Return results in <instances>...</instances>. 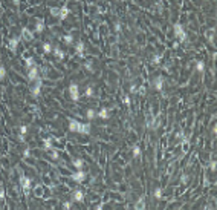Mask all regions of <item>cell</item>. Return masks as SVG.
Returning a JSON list of instances; mask_svg holds the SVG:
<instances>
[{"mask_svg":"<svg viewBox=\"0 0 217 210\" xmlns=\"http://www.w3.org/2000/svg\"><path fill=\"white\" fill-rule=\"evenodd\" d=\"M20 186H21V189H23L25 196H28L31 187H32L31 186V178H28V176H25V175H20Z\"/></svg>","mask_w":217,"mask_h":210,"instance_id":"obj_1","label":"cell"},{"mask_svg":"<svg viewBox=\"0 0 217 210\" xmlns=\"http://www.w3.org/2000/svg\"><path fill=\"white\" fill-rule=\"evenodd\" d=\"M174 35L177 37V40L181 41V43H183V41L187 40V32L183 31V26L181 23H176L174 25Z\"/></svg>","mask_w":217,"mask_h":210,"instance_id":"obj_2","label":"cell"},{"mask_svg":"<svg viewBox=\"0 0 217 210\" xmlns=\"http://www.w3.org/2000/svg\"><path fill=\"white\" fill-rule=\"evenodd\" d=\"M69 95H70V100H73V101L80 100V86L77 83L69 84Z\"/></svg>","mask_w":217,"mask_h":210,"instance_id":"obj_3","label":"cell"},{"mask_svg":"<svg viewBox=\"0 0 217 210\" xmlns=\"http://www.w3.org/2000/svg\"><path fill=\"white\" fill-rule=\"evenodd\" d=\"M41 84H43V80L38 77L37 80H34V84H32V88H31V94H32V97L34 98H37V97L40 95V92H41Z\"/></svg>","mask_w":217,"mask_h":210,"instance_id":"obj_4","label":"cell"},{"mask_svg":"<svg viewBox=\"0 0 217 210\" xmlns=\"http://www.w3.org/2000/svg\"><path fill=\"white\" fill-rule=\"evenodd\" d=\"M20 40H21V37H12V39H9V41H8V49L12 52V54L17 51V46H19Z\"/></svg>","mask_w":217,"mask_h":210,"instance_id":"obj_5","label":"cell"},{"mask_svg":"<svg viewBox=\"0 0 217 210\" xmlns=\"http://www.w3.org/2000/svg\"><path fill=\"white\" fill-rule=\"evenodd\" d=\"M20 37H21V40H25V41H32L34 40V34L28 29V28H23L20 32Z\"/></svg>","mask_w":217,"mask_h":210,"instance_id":"obj_6","label":"cell"},{"mask_svg":"<svg viewBox=\"0 0 217 210\" xmlns=\"http://www.w3.org/2000/svg\"><path fill=\"white\" fill-rule=\"evenodd\" d=\"M38 77H40V75H38V68H37V64L28 69V80L34 82V80H37Z\"/></svg>","mask_w":217,"mask_h":210,"instance_id":"obj_7","label":"cell"},{"mask_svg":"<svg viewBox=\"0 0 217 210\" xmlns=\"http://www.w3.org/2000/svg\"><path fill=\"white\" fill-rule=\"evenodd\" d=\"M67 121H69V131H70V132H77V133H78V129H80L81 121L75 120V118H69Z\"/></svg>","mask_w":217,"mask_h":210,"instance_id":"obj_8","label":"cell"},{"mask_svg":"<svg viewBox=\"0 0 217 210\" xmlns=\"http://www.w3.org/2000/svg\"><path fill=\"white\" fill-rule=\"evenodd\" d=\"M153 88L156 90H162V88H164V77L162 75H158V77L153 78Z\"/></svg>","mask_w":217,"mask_h":210,"instance_id":"obj_9","label":"cell"},{"mask_svg":"<svg viewBox=\"0 0 217 210\" xmlns=\"http://www.w3.org/2000/svg\"><path fill=\"white\" fill-rule=\"evenodd\" d=\"M72 201H73V202H83V201H84V192L80 190V189H77V190L72 193Z\"/></svg>","mask_w":217,"mask_h":210,"instance_id":"obj_10","label":"cell"},{"mask_svg":"<svg viewBox=\"0 0 217 210\" xmlns=\"http://www.w3.org/2000/svg\"><path fill=\"white\" fill-rule=\"evenodd\" d=\"M72 180L77 181V182H83V181L86 180V173L83 172V169H81V170H77L75 173H72Z\"/></svg>","mask_w":217,"mask_h":210,"instance_id":"obj_11","label":"cell"},{"mask_svg":"<svg viewBox=\"0 0 217 210\" xmlns=\"http://www.w3.org/2000/svg\"><path fill=\"white\" fill-rule=\"evenodd\" d=\"M96 117L102 118V120H107V118H110V111L107 107H101L100 111H96Z\"/></svg>","mask_w":217,"mask_h":210,"instance_id":"obj_12","label":"cell"},{"mask_svg":"<svg viewBox=\"0 0 217 210\" xmlns=\"http://www.w3.org/2000/svg\"><path fill=\"white\" fill-rule=\"evenodd\" d=\"M43 31H45V19L38 17L37 21H35V32L37 34H41Z\"/></svg>","mask_w":217,"mask_h":210,"instance_id":"obj_13","label":"cell"},{"mask_svg":"<svg viewBox=\"0 0 217 210\" xmlns=\"http://www.w3.org/2000/svg\"><path fill=\"white\" fill-rule=\"evenodd\" d=\"M52 54L55 55V58H58V60H63L64 55H66V54H64V51H63L60 46H54V48H52Z\"/></svg>","mask_w":217,"mask_h":210,"instance_id":"obj_14","label":"cell"},{"mask_svg":"<svg viewBox=\"0 0 217 210\" xmlns=\"http://www.w3.org/2000/svg\"><path fill=\"white\" fill-rule=\"evenodd\" d=\"M78 133H81V135H89L90 133V124L89 123H81L80 129H78Z\"/></svg>","mask_w":217,"mask_h":210,"instance_id":"obj_15","label":"cell"},{"mask_svg":"<svg viewBox=\"0 0 217 210\" xmlns=\"http://www.w3.org/2000/svg\"><path fill=\"white\" fill-rule=\"evenodd\" d=\"M75 52H77V55L83 57L84 55V41H77L75 43Z\"/></svg>","mask_w":217,"mask_h":210,"instance_id":"obj_16","label":"cell"},{"mask_svg":"<svg viewBox=\"0 0 217 210\" xmlns=\"http://www.w3.org/2000/svg\"><path fill=\"white\" fill-rule=\"evenodd\" d=\"M69 14H70L69 8H67V6H61V8H60V15H58V19L63 21V20H66V19L69 17Z\"/></svg>","mask_w":217,"mask_h":210,"instance_id":"obj_17","label":"cell"},{"mask_svg":"<svg viewBox=\"0 0 217 210\" xmlns=\"http://www.w3.org/2000/svg\"><path fill=\"white\" fill-rule=\"evenodd\" d=\"M205 37L211 41V43H214V37H216V29L214 28H211V29H207L205 31Z\"/></svg>","mask_w":217,"mask_h":210,"instance_id":"obj_18","label":"cell"},{"mask_svg":"<svg viewBox=\"0 0 217 210\" xmlns=\"http://www.w3.org/2000/svg\"><path fill=\"white\" fill-rule=\"evenodd\" d=\"M43 147H45V150H52L54 149V144H52V138H45L43 140Z\"/></svg>","mask_w":217,"mask_h":210,"instance_id":"obj_19","label":"cell"},{"mask_svg":"<svg viewBox=\"0 0 217 210\" xmlns=\"http://www.w3.org/2000/svg\"><path fill=\"white\" fill-rule=\"evenodd\" d=\"M86 118H87L89 121L95 120V118H96V111L95 109H87V111H86Z\"/></svg>","mask_w":217,"mask_h":210,"instance_id":"obj_20","label":"cell"},{"mask_svg":"<svg viewBox=\"0 0 217 210\" xmlns=\"http://www.w3.org/2000/svg\"><path fill=\"white\" fill-rule=\"evenodd\" d=\"M73 167L77 169V170H81L84 167V161L81 160V158H77V160H73Z\"/></svg>","mask_w":217,"mask_h":210,"instance_id":"obj_21","label":"cell"},{"mask_svg":"<svg viewBox=\"0 0 217 210\" xmlns=\"http://www.w3.org/2000/svg\"><path fill=\"white\" fill-rule=\"evenodd\" d=\"M25 66L26 68H32V66H35V60H34V57H26L25 58Z\"/></svg>","mask_w":217,"mask_h":210,"instance_id":"obj_22","label":"cell"},{"mask_svg":"<svg viewBox=\"0 0 217 210\" xmlns=\"http://www.w3.org/2000/svg\"><path fill=\"white\" fill-rule=\"evenodd\" d=\"M52 45H51V43L49 41H45V43H43V52H45V54H52Z\"/></svg>","mask_w":217,"mask_h":210,"instance_id":"obj_23","label":"cell"},{"mask_svg":"<svg viewBox=\"0 0 217 210\" xmlns=\"http://www.w3.org/2000/svg\"><path fill=\"white\" fill-rule=\"evenodd\" d=\"M63 41L66 43V45H73V35L72 34H66V35H63Z\"/></svg>","mask_w":217,"mask_h":210,"instance_id":"obj_24","label":"cell"},{"mask_svg":"<svg viewBox=\"0 0 217 210\" xmlns=\"http://www.w3.org/2000/svg\"><path fill=\"white\" fill-rule=\"evenodd\" d=\"M145 207V200L144 198H139V201L135 204V209H138V210H142Z\"/></svg>","mask_w":217,"mask_h":210,"instance_id":"obj_25","label":"cell"},{"mask_svg":"<svg viewBox=\"0 0 217 210\" xmlns=\"http://www.w3.org/2000/svg\"><path fill=\"white\" fill-rule=\"evenodd\" d=\"M196 71H197V72H203V71H205V63H203L202 60L196 61Z\"/></svg>","mask_w":217,"mask_h":210,"instance_id":"obj_26","label":"cell"},{"mask_svg":"<svg viewBox=\"0 0 217 210\" xmlns=\"http://www.w3.org/2000/svg\"><path fill=\"white\" fill-rule=\"evenodd\" d=\"M93 94H95L93 86H92V84H89L87 88H86V97H89V98H90V97H93Z\"/></svg>","mask_w":217,"mask_h":210,"instance_id":"obj_27","label":"cell"},{"mask_svg":"<svg viewBox=\"0 0 217 210\" xmlns=\"http://www.w3.org/2000/svg\"><path fill=\"white\" fill-rule=\"evenodd\" d=\"M132 153H133L135 158H139V157H141V147H139V146H133Z\"/></svg>","mask_w":217,"mask_h":210,"instance_id":"obj_28","label":"cell"},{"mask_svg":"<svg viewBox=\"0 0 217 210\" xmlns=\"http://www.w3.org/2000/svg\"><path fill=\"white\" fill-rule=\"evenodd\" d=\"M6 78V68L5 66H0V82L2 80H5Z\"/></svg>","mask_w":217,"mask_h":210,"instance_id":"obj_29","label":"cell"},{"mask_svg":"<svg viewBox=\"0 0 217 210\" xmlns=\"http://www.w3.org/2000/svg\"><path fill=\"white\" fill-rule=\"evenodd\" d=\"M49 157H51L52 160H58L60 155H58V152H57L55 149H52V150H49Z\"/></svg>","mask_w":217,"mask_h":210,"instance_id":"obj_30","label":"cell"},{"mask_svg":"<svg viewBox=\"0 0 217 210\" xmlns=\"http://www.w3.org/2000/svg\"><path fill=\"white\" fill-rule=\"evenodd\" d=\"M153 196L156 198V200H161V198H162V190L159 189V187H158V189H155V192H153Z\"/></svg>","mask_w":217,"mask_h":210,"instance_id":"obj_31","label":"cell"},{"mask_svg":"<svg viewBox=\"0 0 217 210\" xmlns=\"http://www.w3.org/2000/svg\"><path fill=\"white\" fill-rule=\"evenodd\" d=\"M72 206H73V201H72V200H70V201H66V202H63V209H66V210L72 209Z\"/></svg>","mask_w":217,"mask_h":210,"instance_id":"obj_32","label":"cell"},{"mask_svg":"<svg viewBox=\"0 0 217 210\" xmlns=\"http://www.w3.org/2000/svg\"><path fill=\"white\" fill-rule=\"evenodd\" d=\"M51 14L54 17H58L60 15V8H51Z\"/></svg>","mask_w":217,"mask_h":210,"instance_id":"obj_33","label":"cell"},{"mask_svg":"<svg viewBox=\"0 0 217 210\" xmlns=\"http://www.w3.org/2000/svg\"><path fill=\"white\" fill-rule=\"evenodd\" d=\"M34 193H35V196H41V195H43V189H41L40 186L35 187V189H34Z\"/></svg>","mask_w":217,"mask_h":210,"instance_id":"obj_34","label":"cell"},{"mask_svg":"<svg viewBox=\"0 0 217 210\" xmlns=\"http://www.w3.org/2000/svg\"><path fill=\"white\" fill-rule=\"evenodd\" d=\"M26 132H28V126H20V135H26Z\"/></svg>","mask_w":217,"mask_h":210,"instance_id":"obj_35","label":"cell"},{"mask_svg":"<svg viewBox=\"0 0 217 210\" xmlns=\"http://www.w3.org/2000/svg\"><path fill=\"white\" fill-rule=\"evenodd\" d=\"M161 58H162V55H155L153 57V64H159L161 63Z\"/></svg>","mask_w":217,"mask_h":210,"instance_id":"obj_36","label":"cell"},{"mask_svg":"<svg viewBox=\"0 0 217 210\" xmlns=\"http://www.w3.org/2000/svg\"><path fill=\"white\" fill-rule=\"evenodd\" d=\"M124 104H127V106H130V104H132V100H130V95H126V97H124Z\"/></svg>","mask_w":217,"mask_h":210,"instance_id":"obj_37","label":"cell"},{"mask_svg":"<svg viewBox=\"0 0 217 210\" xmlns=\"http://www.w3.org/2000/svg\"><path fill=\"white\" fill-rule=\"evenodd\" d=\"M84 66H86V69H87L89 72H93V66H92V63H90V61H87V63L84 64Z\"/></svg>","mask_w":217,"mask_h":210,"instance_id":"obj_38","label":"cell"},{"mask_svg":"<svg viewBox=\"0 0 217 210\" xmlns=\"http://www.w3.org/2000/svg\"><path fill=\"white\" fill-rule=\"evenodd\" d=\"M31 157V149H25L23 150V158H29Z\"/></svg>","mask_w":217,"mask_h":210,"instance_id":"obj_39","label":"cell"},{"mask_svg":"<svg viewBox=\"0 0 217 210\" xmlns=\"http://www.w3.org/2000/svg\"><path fill=\"white\" fill-rule=\"evenodd\" d=\"M216 167H217V164H216V161L213 160V161L209 163V169H211V172H216Z\"/></svg>","mask_w":217,"mask_h":210,"instance_id":"obj_40","label":"cell"},{"mask_svg":"<svg viewBox=\"0 0 217 210\" xmlns=\"http://www.w3.org/2000/svg\"><path fill=\"white\" fill-rule=\"evenodd\" d=\"M181 182L187 184V182H188V175H182V176H181Z\"/></svg>","mask_w":217,"mask_h":210,"instance_id":"obj_41","label":"cell"},{"mask_svg":"<svg viewBox=\"0 0 217 210\" xmlns=\"http://www.w3.org/2000/svg\"><path fill=\"white\" fill-rule=\"evenodd\" d=\"M0 200H5V189L0 187Z\"/></svg>","mask_w":217,"mask_h":210,"instance_id":"obj_42","label":"cell"},{"mask_svg":"<svg viewBox=\"0 0 217 210\" xmlns=\"http://www.w3.org/2000/svg\"><path fill=\"white\" fill-rule=\"evenodd\" d=\"M138 92V88L136 86H132V88H130V94H136Z\"/></svg>","mask_w":217,"mask_h":210,"instance_id":"obj_43","label":"cell"},{"mask_svg":"<svg viewBox=\"0 0 217 210\" xmlns=\"http://www.w3.org/2000/svg\"><path fill=\"white\" fill-rule=\"evenodd\" d=\"M115 31H116V32L121 31V25H119V23H115Z\"/></svg>","mask_w":217,"mask_h":210,"instance_id":"obj_44","label":"cell"},{"mask_svg":"<svg viewBox=\"0 0 217 210\" xmlns=\"http://www.w3.org/2000/svg\"><path fill=\"white\" fill-rule=\"evenodd\" d=\"M176 138H177V140H182V138H183V137H182V132H177V133H176Z\"/></svg>","mask_w":217,"mask_h":210,"instance_id":"obj_45","label":"cell"},{"mask_svg":"<svg viewBox=\"0 0 217 210\" xmlns=\"http://www.w3.org/2000/svg\"><path fill=\"white\" fill-rule=\"evenodd\" d=\"M102 207H104V204H102V202H101V204H98V206H96L95 209H96V210H101Z\"/></svg>","mask_w":217,"mask_h":210,"instance_id":"obj_46","label":"cell"},{"mask_svg":"<svg viewBox=\"0 0 217 210\" xmlns=\"http://www.w3.org/2000/svg\"><path fill=\"white\" fill-rule=\"evenodd\" d=\"M12 3H14V6H19V5H20V0H12Z\"/></svg>","mask_w":217,"mask_h":210,"instance_id":"obj_47","label":"cell"},{"mask_svg":"<svg viewBox=\"0 0 217 210\" xmlns=\"http://www.w3.org/2000/svg\"><path fill=\"white\" fill-rule=\"evenodd\" d=\"M173 48H174V49H176V48H179V41H174V43H173Z\"/></svg>","mask_w":217,"mask_h":210,"instance_id":"obj_48","label":"cell"}]
</instances>
